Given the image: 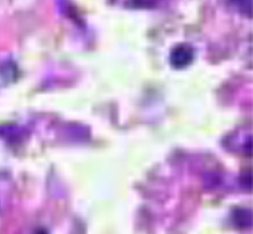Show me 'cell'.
Instances as JSON below:
<instances>
[{
    "label": "cell",
    "mask_w": 253,
    "mask_h": 234,
    "mask_svg": "<svg viewBox=\"0 0 253 234\" xmlns=\"http://www.w3.org/2000/svg\"><path fill=\"white\" fill-rule=\"evenodd\" d=\"M194 59V49L189 44H179L173 48L170 53V63L173 67L181 69L189 64Z\"/></svg>",
    "instance_id": "obj_1"
},
{
    "label": "cell",
    "mask_w": 253,
    "mask_h": 234,
    "mask_svg": "<svg viewBox=\"0 0 253 234\" xmlns=\"http://www.w3.org/2000/svg\"><path fill=\"white\" fill-rule=\"evenodd\" d=\"M131 1L137 7H143V8L147 7V8H149V7H152L153 5H155L157 0H131Z\"/></svg>",
    "instance_id": "obj_2"
},
{
    "label": "cell",
    "mask_w": 253,
    "mask_h": 234,
    "mask_svg": "<svg viewBox=\"0 0 253 234\" xmlns=\"http://www.w3.org/2000/svg\"><path fill=\"white\" fill-rule=\"evenodd\" d=\"M236 5H239L240 7H249V9H252V0H232Z\"/></svg>",
    "instance_id": "obj_3"
},
{
    "label": "cell",
    "mask_w": 253,
    "mask_h": 234,
    "mask_svg": "<svg viewBox=\"0 0 253 234\" xmlns=\"http://www.w3.org/2000/svg\"><path fill=\"white\" fill-rule=\"evenodd\" d=\"M34 234H46V233H45V231H43V230H38V231H36Z\"/></svg>",
    "instance_id": "obj_4"
}]
</instances>
